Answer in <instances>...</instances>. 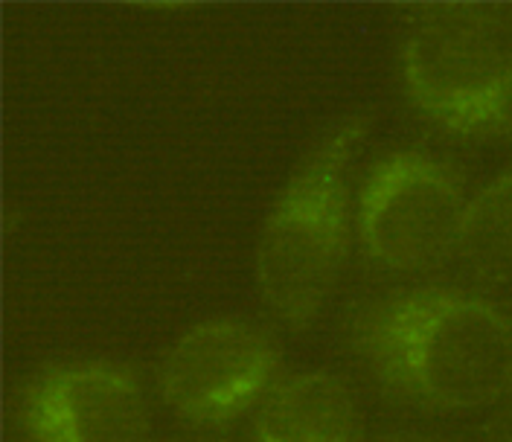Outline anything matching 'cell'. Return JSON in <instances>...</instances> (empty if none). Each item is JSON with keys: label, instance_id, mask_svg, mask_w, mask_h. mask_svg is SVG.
I'll return each mask as SVG.
<instances>
[{"label": "cell", "instance_id": "cell-1", "mask_svg": "<svg viewBox=\"0 0 512 442\" xmlns=\"http://www.w3.org/2000/svg\"><path fill=\"white\" fill-rule=\"evenodd\" d=\"M347 341L370 379L416 411L472 413L512 390V315L472 288H390L352 312Z\"/></svg>", "mask_w": 512, "mask_h": 442}, {"label": "cell", "instance_id": "cell-2", "mask_svg": "<svg viewBox=\"0 0 512 442\" xmlns=\"http://www.w3.org/2000/svg\"><path fill=\"white\" fill-rule=\"evenodd\" d=\"M370 126V114H350L329 128L294 169L259 227L256 291L291 332H306L318 320L347 265L350 175Z\"/></svg>", "mask_w": 512, "mask_h": 442}, {"label": "cell", "instance_id": "cell-3", "mask_svg": "<svg viewBox=\"0 0 512 442\" xmlns=\"http://www.w3.org/2000/svg\"><path fill=\"white\" fill-rule=\"evenodd\" d=\"M399 82L416 114L448 137H512V6H419L399 41Z\"/></svg>", "mask_w": 512, "mask_h": 442}, {"label": "cell", "instance_id": "cell-4", "mask_svg": "<svg viewBox=\"0 0 512 442\" xmlns=\"http://www.w3.org/2000/svg\"><path fill=\"white\" fill-rule=\"evenodd\" d=\"M463 172L422 149L376 160L355 204L361 256L390 274H414L446 262L460 245L466 216Z\"/></svg>", "mask_w": 512, "mask_h": 442}, {"label": "cell", "instance_id": "cell-5", "mask_svg": "<svg viewBox=\"0 0 512 442\" xmlns=\"http://www.w3.org/2000/svg\"><path fill=\"white\" fill-rule=\"evenodd\" d=\"M283 347L239 317H210L184 329L163 352L158 390L184 425L219 431L256 411L280 384Z\"/></svg>", "mask_w": 512, "mask_h": 442}, {"label": "cell", "instance_id": "cell-6", "mask_svg": "<svg viewBox=\"0 0 512 442\" xmlns=\"http://www.w3.org/2000/svg\"><path fill=\"white\" fill-rule=\"evenodd\" d=\"M27 442H152V411L134 367L73 358L35 373L15 399Z\"/></svg>", "mask_w": 512, "mask_h": 442}, {"label": "cell", "instance_id": "cell-7", "mask_svg": "<svg viewBox=\"0 0 512 442\" xmlns=\"http://www.w3.org/2000/svg\"><path fill=\"white\" fill-rule=\"evenodd\" d=\"M251 442H361L358 399L332 370L286 376L256 408Z\"/></svg>", "mask_w": 512, "mask_h": 442}, {"label": "cell", "instance_id": "cell-8", "mask_svg": "<svg viewBox=\"0 0 512 442\" xmlns=\"http://www.w3.org/2000/svg\"><path fill=\"white\" fill-rule=\"evenodd\" d=\"M457 253L480 280H512V169L469 195Z\"/></svg>", "mask_w": 512, "mask_h": 442}, {"label": "cell", "instance_id": "cell-9", "mask_svg": "<svg viewBox=\"0 0 512 442\" xmlns=\"http://www.w3.org/2000/svg\"><path fill=\"white\" fill-rule=\"evenodd\" d=\"M501 408L495 413L492 431H489V442H512V390L498 402Z\"/></svg>", "mask_w": 512, "mask_h": 442}, {"label": "cell", "instance_id": "cell-10", "mask_svg": "<svg viewBox=\"0 0 512 442\" xmlns=\"http://www.w3.org/2000/svg\"><path fill=\"white\" fill-rule=\"evenodd\" d=\"M384 442H437V440H416V437H396V440H384Z\"/></svg>", "mask_w": 512, "mask_h": 442}]
</instances>
